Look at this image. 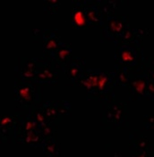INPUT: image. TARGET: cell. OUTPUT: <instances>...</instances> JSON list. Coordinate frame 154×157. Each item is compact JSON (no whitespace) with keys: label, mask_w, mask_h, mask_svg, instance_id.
<instances>
[{"label":"cell","mask_w":154,"mask_h":157,"mask_svg":"<svg viewBox=\"0 0 154 157\" xmlns=\"http://www.w3.org/2000/svg\"><path fill=\"white\" fill-rule=\"evenodd\" d=\"M75 86L84 89L87 101H98L104 103L116 98L115 88L118 85L114 71L86 68Z\"/></svg>","instance_id":"1"},{"label":"cell","mask_w":154,"mask_h":157,"mask_svg":"<svg viewBox=\"0 0 154 157\" xmlns=\"http://www.w3.org/2000/svg\"><path fill=\"white\" fill-rule=\"evenodd\" d=\"M114 60L115 67L125 68L132 75L144 74L146 58L142 44L119 43L116 45Z\"/></svg>","instance_id":"2"},{"label":"cell","mask_w":154,"mask_h":157,"mask_svg":"<svg viewBox=\"0 0 154 157\" xmlns=\"http://www.w3.org/2000/svg\"><path fill=\"white\" fill-rule=\"evenodd\" d=\"M42 87L35 83H29L14 78L13 87V98L15 102L14 111L29 113L35 106L41 103L43 101Z\"/></svg>","instance_id":"3"},{"label":"cell","mask_w":154,"mask_h":157,"mask_svg":"<svg viewBox=\"0 0 154 157\" xmlns=\"http://www.w3.org/2000/svg\"><path fill=\"white\" fill-rule=\"evenodd\" d=\"M128 101L116 98L101 103L100 127L105 129H128Z\"/></svg>","instance_id":"4"},{"label":"cell","mask_w":154,"mask_h":157,"mask_svg":"<svg viewBox=\"0 0 154 157\" xmlns=\"http://www.w3.org/2000/svg\"><path fill=\"white\" fill-rule=\"evenodd\" d=\"M129 26V18L126 14L115 13L108 16L100 31V41L103 43L112 42L116 46L120 43Z\"/></svg>","instance_id":"5"},{"label":"cell","mask_w":154,"mask_h":157,"mask_svg":"<svg viewBox=\"0 0 154 157\" xmlns=\"http://www.w3.org/2000/svg\"><path fill=\"white\" fill-rule=\"evenodd\" d=\"M47 123L58 125L66 116H70L72 113V103L66 100L43 101L39 104Z\"/></svg>","instance_id":"6"},{"label":"cell","mask_w":154,"mask_h":157,"mask_svg":"<svg viewBox=\"0 0 154 157\" xmlns=\"http://www.w3.org/2000/svg\"><path fill=\"white\" fill-rule=\"evenodd\" d=\"M62 69L50 59L39 58L38 67L34 83L40 86L58 85L59 81V71Z\"/></svg>","instance_id":"7"},{"label":"cell","mask_w":154,"mask_h":157,"mask_svg":"<svg viewBox=\"0 0 154 157\" xmlns=\"http://www.w3.org/2000/svg\"><path fill=\"white\" fill-rule=\"evenodd\" d=\"M39 58L20 57L16 59L14 66V78L21 79L25 82L34 83Z\"/></svg>","instance_id":"8"},{"label":"cell","mask_w":154,"mask_h":157,"mask_svg":"<svg viewBox=\"0 0 154 157\" xmlns=\"http://www.w3.org/2000/svg\"><path fill=\"white\" fill-rule=\"evenodd\" d=\"M148 83L149 79L144 74L132 75L128 85H126L129 101H138L145 99Z\"/></svg>","instance_id":"9"},{"label":"cell","mask_w":154,"mask_h":157,"mask_svg":"<svg viewBox=\"0 0 154 157\" xmlns=\"http://www.w3.org/2000/svg\"><path fill=\"white\" fill-rule=\"evenodd\" d=\"M17 114L2 115L0 122V138L3 144H16Z\"/></svg>","instance_id":"10"},{"label":"cell","mask_w":154,"mask_h":157,"mask_svg":"<svg viewBox=\"0 0 154 157\" xmlns=\"http://www.w3.org/2000/svg\"><path fill=\"white\" fill-rule=\"evenodd\" d=\"M83 4L88 17L90 28L102 29L106 17L99 6L98 0H83Z\"/></svg>","instance_id":"11"},{"label":"cell","mask_w":154,"mask_h":157,"mask_svg":"<svg viewBox=\"0 0 154 157\" xmlns=\"http://www.w3.org/2000/svg\"><path fill=\"white\" fill-rule=\"evenodd\" d=\"M70 24L73 29L82 30L90 28L88 17L83 6V0H72Z\"/></svg>","instance_id":"12"},{"label":"cell","mask_w":154,"mask_h":157,"mask_svg":"<svg viewBox=\"0 0 154 157\" xmlns=\"http://www.w3.org/2000/svg\"><path fill=\"white\" fill-rule=\"evenodd\" d=\"M61 42V38L57 29H43V36L40 42L43 48V57L51 59Z\"/></svg>","instance_id":"13"},{"label":"cell","mask_w":154,"mask_h":157,"mask_svg":"<svg viewBox=\"0 0 154 157\" xmlns=\"http://www.w3.org/2000/svg\"><path fill=\"white\" fill-rule=\"evenodd\" d=\"M86 68V60L84 59L73 58L65 67L63 72L66 74L67 79L69 80L70 85L75 86Z\"/></svg>","instance_id":"14"},{"label":"cell","mask_w":154,"mask_h":157,"mask_svg":"<svg viewBox=\"0 0 154 157\" xmlns=\"http://www.w3.org/2000/svg\"><path fill=\"white\" fill-rule=\"evenodd\" d=\"M129 150L154 151V140L147 137L141 130H134L129 134Z\"/></svg>","instance_id":"15"},{"label":"cell","mask_w":154,"mask_h":157,"mask_svg":"<svg viewBox=\"0 0 154 157\" xmlns=\"http://www.w3.org/2000/svg\"><path fill=\"white\" fill-rule=\"evenodd\" d=\"M72 54H73V48L71 44L66 42H61L50 59L54 61L63 71V69L67 65V63L73 59Z\"/></svg>","instance_id":"16"},{"label":"cell","mask_w":154,"mask_h":157,"mask_svg":"<svg viewBox=\"0 0 154 157\" xmlns=\"http://www.w3.org/2000/svg\"><path fill=\"white\" fill-rule=\"evenodd\" d=\"M46 139L45 136H43L42 132L40 131V128H37L35 130H32L29 133L25 134L20 138L16 140V144L24 145L30 147H42Z\"/></svg>","instance_id":"17"},{"label":"cell","mask_w":154,"mask_h":157,"mask_svg":"<svg viewBox=\"0 0 154 157\" xmlns=\"http://www.w3.org/2000/svg\"><path fill=\"white\" fill-rule=\"evenodd\" d=\"M149 34H150L149 29L132 28L131 26H129L127 28V30L126 31L120 43H139V44H142L143 40L147 36H149Z\"/></svg>","instance_id":"18"},{"label":"cell","mask_w":154,"mask_h":157,"mask_svg":"<svg viewBox=\"0 0 154 157\" xmlns=\"http://www.w3.org/2000/svg\"><path fill=\"white\" fill-rule=\"evenodd\" d=\"M44 157H61L63 155V149L57 138L47 139L41 147Z\"/></svg>","instance_id":"19"},{"label":"cell","mask_w":154,"mask_h":157,"mask_svg":"<svg viewBox=\"0 0 154 157\" xmlns=\"http://www.w3.org/2000/svg\"><path fill=\"white\" fill-rule=\"evenodd\" d=\"M99 6L101 8L106 19L108 16L113 15L116 13V10L118 9L121 1L115 0H98Z\"/></svg>","instance_id":"20"},{"label":"cell","mask_w":154,"mask_h":157,"mask_svg":"<svg viewBox=\"0 0 154 157\" xmlns=\"http://www.w3.org/2000/svg\"><path fill=\"white\" fill-rule=\"evenodd\" d=\"M114 72L117 78V85L119 86L126 87V85H128V82L130 80L132 74H130L127 70H126L125 68L118 67H115Z\"/></svg>","instance_id":"21"},{"label":"cell","mask_w":154,"mask_h":157,"mask_svg":"<svg viewBox=\"0 0 154 157\" xmlns=\"http://www.w3.org/2000/svg\"><path fill=\"white\" fill-rule=\"evenodd\" d=\"M61 5L60 0H45L42 2V8L47 14H57Z\"/></svg>","instance_id":"22"},{"label":"cell","mask_w":154,"mask_h":157,"mask_svg":"<svg viewBox=\"0 0 154 157\" xmlns=\"http://www.w3.org/2000/svg\"><path fill=\"white\" fill-rule=\"evenodd\" d=\"M39 128L43 134V136H45L46 140L51 139V138H57V125L48 123V124L39 126Z\"/></svg>","instance_id":"23"},{"label":"cell","mask_w":154,"mask_h":157,"mask_svg":"<svg viewBox=\"0 0 154 157\" xmlns=\"http://www.w3.org/2000/svg\"><path fill=\"white\" fill-rule=\"evenodd\" d=\"M143 73L150 81L154 82V57L146 58Z\"/></svg>","instance_id":"24"},{"label":"cell","mask_w":154,"mask_h":157,"mask_svg":"<svg viewBox=\"0 0 154 157\" xmlns=\"http://www.w3.org/2000/svg\"><path fill=\"white\" fill-rule=\"evenodd\" d=\"M140 130L142 132L154 131V114H148L142 116V127Z\"/></svg>","instance_id":"25"},{"label":"cell","mask_w":154,"mask_h":157,"mask_svg":"<svg viewBox=\"0 0 154 157\" xmlns=\"http://www.w3.org/2000/svg\"><path fill=\"white\" fill-rule=\"evenodd\" d=\"M29 33L32 39L33 42H37V43H40L41 40H42V36H43V29H39V28H32L29 29Z\"/></svg>","instance_id":"26"},{"label":"cell","mask_w":154,"mask_h":157,"mask_svg":"<svg viewBox=\"0 0 154 157\" xmlns=\"http://www.w3.org/2000/svg\"><path fill=\"white\" fill-rule=\"evenodd\" d=\"M128 157H154V151H134L129 150Z\"/></svg>","instance_id":"27"},{"label":"cell","mask_w":154,"mask_h":157,"mask_svg":"<svg viewBox=\"0 0 154 157\" xmlns=\"http://www.w3.org/2000/svg\"><path fill=\"white\" fill-rule=\"evenodd\" d=\"M145 99H148L150 101H154V82L150 81V80H149V83H148V85H147Z\"/></svg>","instance_id":"28"}]
</instances>
